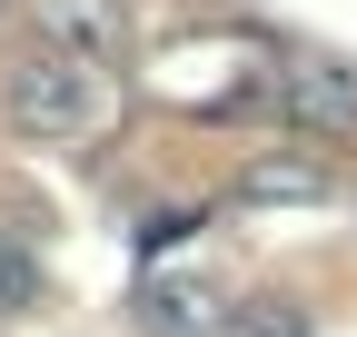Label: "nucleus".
Returning <instances> with one entry per match:
<instances>
[{
    "label": "nucleus",
    "mask_w": 357,
    "mask_h": 337,
    "mask_svg": "<svg viewBox=\"0 0 357 337\" xmlns=\"http://www.w3.org/2000/svg\"><path fill=\"white\" fill-rule=\"evenodd\" d=\"M278 119L298 130H357V60L337 50H278Z\"/></svg>",
    "instance_id": "2"
},
{
    "label": "nucleus",
    "mask_w": 357,
    "mask_h": 337,
    "mask_svg": "<svg viewBox=\"0 0 357 337\" xmlns=\"http://www.w3.org/2000/svg\"><path fill=\"white\" fill-rule=\"evenodd\" d=\"M229 337H318V318H307V308H288V298H238Z\"/></svg>",
    "instance_id": "6"
},
{
    "label": "nucleus",
    "mask_w": 357,
    "mask_h": 337,
    "mask_svg": "<svg viewBox=\"0 0 357 337\" xmlns=\"http://www.w3.org/2000/svg\"><path fill=\"white\" fill-rule=\"evenodd\" d=\"M129 318H139L149 337H229V298L199 278V268H149L139 278V298H129Z\"/></svg>",
    "instance_id": "3"
},
{
    "label": "nucleus",
    "mask_w": 357,
    "mask_h": 337,
    "mask_svg": "<svg viewBox=\"0 0 357 337\" xmlns=\"http://www.w3.org/2000/svg\"><path fill=\"white\" fill-rule=\"evenodd\" d=\"M30 298H40V258L20 238H0V308H30Z\"/></svg>",
    "instance_id": "7"
},
{
    "label": "nucleus",
    "mask_w": 357,
    "mask_h": 337,
    "mask_svg": "<svg viewBox=\"0 0 357 337\" xmlns=\"http://www.w3.org/2000/svg\"><path fill=\"white\" fill-rule=\"evenodd\" d=\"M238 198H258V208H298V198H328V168H318V159H248Z\"/></svg>",
    "instance_id": "5"
},
{
    "label": "nucleus",
    "mask_w": 357,
    "mask_h": 337,
    "mask_svg": "<svg viewBox=\"0 0 357 337\" xmlns=\"http://www.w3.org/2000/svg\"><path fill=\"white\" fill-rule=\"evenodd\" d=\"M0 109H10V130H20V139H89V130L109 119L100 79H89L79 60H60V50L10 60V79H0Z\"/></svg>",
    "instance_id": "1"
},
{
    "label": "nucleus",
    "mask_w": 357,
    "mask_h": 337,
    "mask_svg": "<svg viewBox=\"0 0 357 337\" xmlns=\"http://www.w3.org/2000/svg\"><path fill=\"white\" fill-rule=\"evenodd\" d=\"M30 20H40V40H50L60 60H79V70H100V60L129 50V0H30Z\"/></svg>",
    "instance_id": "4"
},
{
    "label": "nucleus",
    "mask_w": 357,
    "mask_h": 337,
    "mask_svg": "<svg viewBox=\"0 0 357 337\" xmlns=\"http://www.w3.org/2000/svg\"><path fill=\"white\" fill-rule=\"evenodd\" d=\"M0 10H10V0H0Z\"/></svg>",
    "instance_id": "8"
}]
</instances>
